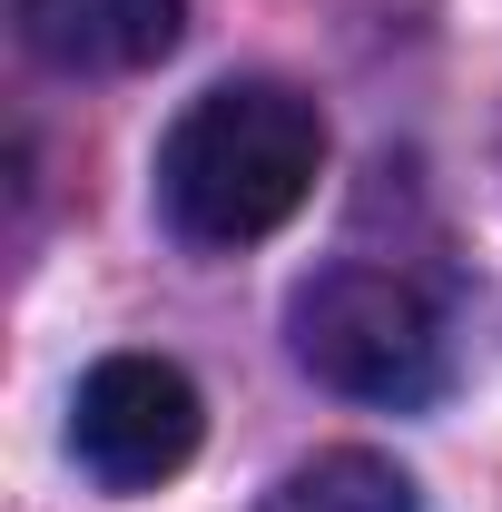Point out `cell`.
<instances>
[{
  "instance_id": "1",
  "label": "cell",
  "mask_w": 502,
  "mask_h": 512,
  "mask_svg": "<svg viewBox=\"0 0 502 512\" xmlns=\"http://www.w3.org/2000/svg\"><path fill=\"white\" fill-rule=\"evenodd\" d=\"M325 119L286 79H217L158 138V207L188 247H256L315 197Z\"/></svg>"
},
{
  "instance_id": "2",
  "label": "cell",
  "mask_w": 502,
  "mask_h": 512,
  "mask_svg": "<svg viewBox=\"0 0 502 512\" xmlns=\"http://www.w3.org/2000/svg\"><path fill=\"white\" fill-rule=\"evenodd\" d=\"M286 345L315 384L355 404H434L443 394V316L394 266H315L286 296Z\"/></svg>"
},
{
  "instance_id": "3",
  "label": "cell",
  "mask_w": 502,
  "mask_h": 512,
  "mask_svg": "<svg viewBox=\"0 0 502 512\" xmlns=\"http://www.w3.org/2000/svg\"><path fill=\"white\" fill-rule=\"evenodd\" d=\"M207 404L168 355H99L69 394V453L99 493H158L197 463Z\"/></svg>"
},
{
  "instance_id": "4",
  "label": "cell",
  "mask_w": 502,
  "mask_h": 512,
  "mask_svg": "<svg viewBox=\"0 0 502 512\" xmlns=\"http://www.w3.org/2000/svg\"><path fill=\"white\" fill-rule=\"evenodd\" d=\"M10 20H20L30 60L109 79V69L168 60L188 30V0H10Z\"/></svg>"
},
{
  "instance_id": "5",
  "label": "cell",
  "mask_w": 502,
  "mask_h": 512,
  "mask_svg": "<svg viewBox=\"0 0 502 512\" xmlns=\"http://www.w3.org/2000/svg\"><path fill=\"white\" fill-rule=\"evenodd\" d=\"M256 512H424V493H414L404 463H384L365 444H335V453H315V463H296Z\"/></svg>"
}]
</instances>
